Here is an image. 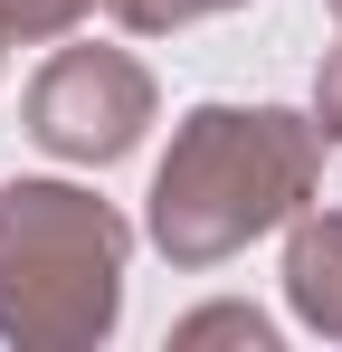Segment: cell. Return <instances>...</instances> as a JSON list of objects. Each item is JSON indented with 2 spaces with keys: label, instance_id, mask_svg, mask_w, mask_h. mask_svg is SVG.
<instances>
[{
  "label": "cell",
  "instance_id": "3",
  "mask_svg": "<svg viewBox=\"0 0 342 352\" xmlns=\"http://www.w3.org/2000/svg\"><path fill=\"white\" fill-rule=\"evenodd\" d=\"M29 143L57 153V162H76V172H105L124 162L152 115H162V86H152V67L133 58V48H57L38 76H29Z\"/></svg>",
  "mask_w": 342,
  "mask_h": 352
},
{
  "label": "cell",
  "instance_id": "9",
  "mask_svg": "<svg viewBox=\"0 0 342 352\" xmlns=\"http://www.w3.org/2000/svg\"><path fill=\"white\" fill-rule=\"evenodd\" d=\"M333 19H342V0H333Z\"/></svg>",
  "mask_w": 342,
  "mask_h": 352
},
{
  "label": "cell",
  "instance_id": "6",
  "mask_svg": "<svg viewBox=\"0 0 342 352\" xmlns=\"http://www.w3.org/2000/svg\"><path fill=\"white\" fill-rule=\"evenodd\" d=\"M95 10H114V0H0V48H10V38H19V48H48L67 29H86Z\"/></svg>",
  "mask_w": 342,
  "mask_h": 352
},
{
  "label": "cell",
  "instance_id": "8",
  "mask_svg": "<svg viewBox=\"0 0 342 352\" xmlns=\"http://www.w3.org/2000/svg\"><path fill=\"white\" fill-rule=\"evenodd\" d=\"M304 115H314V133L342 153V48H323V67H314V105H304Z\"/></svg>",
  "mask_w": 342,
  "mask_h": 352
},
{
  "label": "cell",
  "instance_id": "1",
  "mask_svg": "<svg viewBox=\"0 0 342 352\" xmlns=\"http://www.w3.org/2000/svg\"><path fill=\"white\" fill-rule=\"evenodd\" d=\"M323 133L295 105H190L171 124V153L152 162L143 190V238L181 276H209L238 248L276 238L314 181H323Z\"/></svg>",
  "mask_w": 342,
  "mask_h": 352
},
{
  "label": "cell",
  "instance_id": "5",
  "mask_svg": "<svg viewBox=\"0 0 342 352\" xmlns=\"http://www.w3.org/2000/svg\"><path fill=\"white\" fill-rule=\"evenodd\" d=\"M209 343H238V352H276V324L257 305H200L171 324V352H209Z\"/></svg>",
  "mask_w": 342,
  "mask_h": 352
},
{
  "label": "cell",
  "instance_id": "4",
  "mask_svg": "<svg viewBox=\"0 0 342 352\" xmlns=\"http://www.w3.org/2000/svg\"><path fill=\"white\" fill-rule=\"evenodd\" d=\"M285 305L304 333L342 343V210H323V200H304L285 219Z\"/></svg>",
  "mask_w": 342,
  "mask_h": 352
},
{
  "label": "cell",
  "instance_id": "7",
  "mask_svg": "<svg viewBox=\"0 0 342 352\" xmlns=\"http://www.w3.org/2000/svg\"><path fill=\"white\" fill-rule=\"evenodd\" d=\"M219 10H247V0H114V19H124L133 38H171V29L219 19Z\"/></svg>",
  "mask_w": 342,
  "mask_h": 352
},
{
  "label": "cell",
  "instance_id": "2",
  "mask_svg": "<svg viewBox=\"0 0 342 352\" xmlns=\"http://www.w3.org/2000/svg\"><path fill=\"white\" fill-rule=\"evenodd\" d=\"M133 229L86 181L0 190V333L19 352H95L124 324Z\"/></svg>",
  "mask_w": 342,
  "mask_h": 352
}]
</instances>
